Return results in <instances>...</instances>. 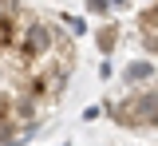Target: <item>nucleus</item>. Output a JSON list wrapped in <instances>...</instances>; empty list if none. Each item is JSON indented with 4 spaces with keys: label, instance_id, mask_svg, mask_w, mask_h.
Segmentation results:
<instances>
[{
    "label": "nucleus",
    "instance_id": "f03ea898",
    "mask_svg": "<svg viewBox=\"0 0 158 146\" xmlns=\"http://www.w3.org/2000/svg\"><path fill=\"white\" fill-rule=\"evenodd\" d=\"M107 119H115V123L127 126V130H138V119H135V111H131V103H127V99L107 103Z\"/></svg>",
    "mask_w": 158,
    "mask_h": 146
},
{
    "label": "nucleus",
    "instance_id": "7ed1b4c3",
    "mask_svg": "<svg viewBox=\"0 0 158 146\" xmlns=\"http://www.w3.org/2000/svg\"><path fill=\"white\" fill-rule=\"evenodd\" d=\"M95 47L103 51V55H111V51L118 47V28L115 24H103V28L95 32Z\"/></svg>",
    "mask_w": 158,
    "mask_h": 146
},
{
    "label": "nucleus",
    "instance_id": "39448f33",
    "mask_svg": "<svg viewBox=\"0 0 158 146\" xmlns=\"http://www.w3.org/2000/svg\"><path fill=\"white\" fill-rule=\"evenodd\" d=\"M59 20L67 24V28H71L75 36H87V24H83V16H59Z\"/></svg>",
    "mask_w": 158,
    "mask_h": 146
},
{
    "label": "nucleus",
    "instance_id": "f257e3e1",
    "mask_svg": "<svg viewBox=\"0 0 158 146\" xmlns=\"http://www.w3.org/2000/svg\"><path fill=\"white\" fill-rule=\"evenodd\" d=\"M127 103H131V111H135L138 126H154L158 130V87H150V91H131Z\"/></svg>",
    "mask_w": 158,
    "mask_h": 146
},
{
    "label": "nucleus",
    "instance_id": "423d86ee",
    "mask_svg": "<svg viewBox=\"0 0 158 146\" xmlns=\"http://www.w3.org/2000/svg\"><path fill=\"white\" fill-rule=\"evenodd\" d=\"M107 8H111V4H107V0H87V12H99V16H103V12H107Z\"/></svg>",
    "mask_w": 158,
    "mask_h": 146
},
{
    "label": "nucleus",
    "instance_id": "20e7f679",
    "mask_svg": "<svg viewBox=\"0 0 158 146\" xmlns=\"http://www.w3.org/2000/svg\"><path fill=\"white\" fill-rule=\"evenodd\" d=\"M123 79H127V83L135 87V83H146V79H154V63H131V67H127V71H123Z\"/></svg>",
    "mask_w": 158,
    "mask_h": 146
}]
</instances>
